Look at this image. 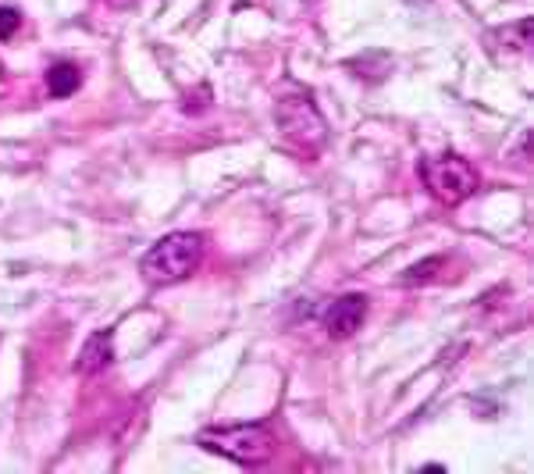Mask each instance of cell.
I'll return each instance as SVG.
<instances>
[{"label": "cell", "mask_w": 534, "mask_h": 474, "mask_svg": "<svg viewBox=\"0 0 534 474\" xmlns=\"http://www.w3.org/2000/svg\"><path fill=\"white\" fill-rule=\"evenodd\" d=\"M203 261V236L200 232H168L164 239H157L150 250H146L143 264V278L150 286H175L182 278H189Z\"/></svg>", "instance_id": "cell-1"}, {"label": "cell", "mask_w": 534, "mask_h": 474, "mask_svg": "<svg viewBox=\"0 0 534 474\" xmlns=\"http://www.w3.org/2000/svg\"><path fill=\"white\" fill-rule=\"evenodd\" d=\"M111 4H114V8H129L132 0H111Z\"/></svg>", "instance_id": "cell-10"}, {"label": "cell", "mask_w": 534, "mask_h": 474, "mask_svg": "<svg viewBox=\"0 0 534 474\" xmlns=\"http://www.w3.org/2000/svg\"><path fill=\"white\" fill-rule=\"evenodd\" d=\"M114 360V343H111V332H93L82 346L79 360H75V371L79 375H100L104 368H111Z\"/></svg>", "instance_id": "cell-6"}, {"label": "cell", "mask_w": 534, "mask_h": 474, "mask_svg": "<svg viewBox=\"0 0 534 474\" xmlns=\"http://www.w3.org/2000/svg\"><path fill=\"white\" fill-rule=\"evenodd\" d=\"M421 179L428 186V193L445 207H460L463 200H470L478 193V172L474 164L460 154H438L421 161Z\"/></svg>", "instance_id": "cell-3"}, {"label": "cell", "mask_w": 534, "mask_h": 474, "mask_svg": "<svg viewBox=\"0 0 534 474\" xmlns=\"http://www.w3.org/2000/svg\"><path fill=\"white\" fill-rule=\"evenodd\" d=\"M207 453L232 460L239 467H264L275 457V435L264 425H225V428H203L196 435Z\"/></svg>", "instance_id": "cell-2"}, {"label": "cell", "mask_w": 534, "mask_h": 474, "mask_svg": "<svg viewBox=\"0 0 534 474\" xmlns=\"http://www.w3.org/2000/svg\"><path fill=\"white\" fill-rule=\"evenodd\" d=\"M79 82H82V75H79V68H75L72 61H57V65L47 72V93L54 100H65V97H72V93L79 90Z\"/></svg>", "instance_id": "cell-7"}, {"label": "cell", "mask_w": 534, "mask_h": 474, "mask_svg": "<svg viewBox=\"0 0 534 474\" xmlns=\"http://www.w3.org/2000/svg\"><path fill=\"white\" fill-rule=\"evenodd\" d=\"M406 4H431V0H406Z\"/></svg>", "instance_id": "cell-11"}, {"label": "cell", "mask_w": 534, "mask_h": 474, "mask_svg": "<svg viewBox=\"0 0 534 474\" xmlns=\"http://www.w3.org/2000/svg\"><path fill=\"white\" fill-rule=\"evenodd\" d=\"M364 318H367V296L349 293L324 311V328H328V336L332 339H349L353 332H360Z\"/></svg>", "instance_id": "cell-5"}, {"label": "cell", "mask_w": 534, "mask_h": 474, "mask_svg": "<svg viewBox=\"0 0 534 474\" xmlns=\"http://www.w3.org/2000/svg\"><path fill=\"white\" fill-rule=\"evenodd\" d=\"M435 271H442V257H428V261L413 264V268L403 271V286H424L435 278Z\"/></svg>", "instance_id": "cell-8"}, {"label": "cell", "mask_w": 534, "mask_h": 474, "mask_svg": "<svg viewBox=\"0 0 534 474\" xmlns=\"http://www.w3.org/2000/svg\"><path fill=\"white\" fill-rule=\"evenodd\" d=\"M18 25H22V15L15 8H0V40H11L18 33Z\"/></svg>", "instance_id": "cell-9"}, {"label": "cell", "mask_w": 534, "mask_h": 474, "mask_svg": "<svg viewBox=\"0 0 534 474\" xmlns=\"http://www.w3.org/2000/svg\"><path fill=\"white\" fill-rule=\"evenodd\" d=\"M278 118V129H282L285 143L303 154H317V150L328 143V122L324 115L317 111L314 100L303 93V97H285L275 111Z\"/></svg>", "instance_id": "cell-4"}]
</instances>
